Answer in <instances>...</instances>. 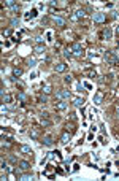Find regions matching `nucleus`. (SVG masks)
Masks as SVG:
<instances>
[{"label": "nucleus", "mask_w": 119, "mask_h": 181, "mask_svg": "<svg viewBox=\"0 0 119 181\" xmlns=\"http://www.w3.org/2000/svg\"><path fill=\"white\" fill-rule=\"evenodd\" d=\"M105 60H106L110 65H114V64H118V62H119V57L116 56L114 53H106V54H105Z\"/></svg>", "instance_id": "f257e3e1"}, {"label": "nucleus", "mask_w": 119, "mask_h": 181, "mask_svg": "<svg viewBox=\"0 0 119 181\" xmlns=\"http://www.w3.org/2000/svg\"><path fill=\"white\" fill-rule=\"evenodd\" d=\"M72 51H73V56H78V57L83 56V46H81L78 42H75L72 45Z\"/></svg>", "instance_id": "f03ea898"}, {"label": "nucleus", "mask_w": 119, "mask_h": 181, "mask_svg": "<svg viewBox=\"0 0 119 181\" xmlns=\"http://www.w3.org/2000/svg\"><path fill=\"white\" fill-rule=\"evenodd\" d=\"M56 98H57V100H67V102H68L70 92L65 90V89H62V90H59V92H56Z\"/></svg>", "instance_id": "7ed1b4c3"}, {"label": "nucleus", "mask_w": 119, "mask_h": 181, "mask_svg": "<svg viewBox=\"0 0 119 181\" xmlns=\"http://www.w3.org/2000/svg\"><path fill=\"white\" fill-rule=\"evenodd\" d=\"M70 140H72V133H70L68 130H65V132L62 133V137H60V143L62 145H67Z\"/></svg>", "instance_id": "20e7f679"}, {"label": "nucleus", "mask_w": 119, "mask_h": 181, "mask_svg": "<svg viewBox=\"0 0 119 181\" xmlns=\"http://www.w3.org/2000/svg\"><path fill=\"white\" fill-rule=\"evenodd\" d=\"M43 145H45V146H53L54 145V138L51 135H45L43 137Z\"/></svg>", "instance_id": "39448f33"}, {"label": "nucleus", "mask_w": 119, "mask_h": 181, "mask_svg": "<svg viewBox=\"0 0 119 181\" xmlns=\"http://www.w3.org/2000/svg\"><path fill=\"white\" fill-rule=\"evenodd\" d=\"M19 168L22 170V172H29V170H30V164L27 162V160H19Z\"/></svg>", "instance_id": "423d86ee"}, {"label": "nucleus", "mask_w": 119, "mask_h": 181, "mask_svg": "<svg viewBox=\"0 0 119 181\" xmlns=\"http://www.w3.org/2000/svg\"><path fill=\"white\" fill-rule=\"evenodd\" d=\"M67 108H68L67 100H59V102L56 103V110H67Z\"/></svg>", "instance_id": "0eeeda50"}, {"label": "nucleus", "mask_w": 119, "mask_h": 181, "mask_svg": "<svg viewBox=\"0 0 119 181\" xmlns=\"http://www.w3.org/2000/svg\"><path fill=\"white\" fill-rule=\"evenodd\" d=\"M54 70H56L57 73H64L67 70V65L62 64V62H60V64H56V65H54Z\"/></svg>", "instance_id": "6e6552de"}, {"label": "nucleus", "mask_w": 119, "mask_h": 181, "mask_svg": "<svg viewBox=\"0 0 119 181\" xmlns=\"http://www.w3.org/2000/svg\"><path fill=\"white\" fill-rule=\"evenodd\" d=\"M94 21H95V22H105V14H102V13H95V14H94Z\"/></svg>", "instance_id": "1a4fd4ad"}, {"label": "nucleus", "mask_w": 119, "mask_h": 181, "mask_svg": "<svg viewBox=\"0 0 119 181\" xmlns=\"http://www.w3.org/2000/svg\"><path fill=\"white\" fill-rule=\"evenodd\" d=\"M103 38H105V40H111V38H113V32H111L110 27H106V29L103 30Z\"/></svg>", "instance_id": "9d476101"}, {"label": "nucleus", "mask_w": 119, "mask_h": 181, "mask_svg": "<svg viewBox=\"0 0 119 181\" xmlns=\"http://www.w3.org/2000/svg\"><path fill=\"white\" fill-rule=\"evenodd\" d=\"M54 22H56V26H59V27L65 26V21H64L62 18H59V16H54Z\"/></svg>", "instance_id": "9b49d317"}, {"label": "nucleus", "mask_w": 119, "mask_h": 181, "mask_svg": "<svg viewBox=\"0 0 119 181\" xmlns=\"http://www.w3.org/2000/svg\"><path fill=\"white\" fill-rule=\"evenodd\" d=\"M22 75V68H19V67H16V68H13V78H19V76Z\"/></svg>", "instance_id": "f8f14e48"}, {"label": "nucleus", "mask_w": 119, "mask_h": 181, "mask_svg": "<svg viewBox=\"0 0 119 181\" xmlns=\"http://www.w3.org/2000/svg\"><path fill=\"white\" fill-rule=\"evenodd\" d=\"M11 100H13V97L10 94H3L2 95V102L3 103H11Z\"/></svg>", "instance_id": "ddd939ff"}, {"label": "nucleus", "mask_w": 119, "mask_h": 181, "mask_svg": "<svg viewBox=\"0 0 119 181\" xmlns=\"http://www.w3.org/2000/svg\"><path fill=\"white\" fill-rule=\"evenodd\" d=\"M21 153H24V154H32V149H30V146L22 145V146H21Z\"/></svg>", "instance_id": "4468645a"}, {"label": "nucleus", "mask_w": 119, "mask_h": 181, "mask_svg": "<svg viewBox=\"0 0 119 181\" xmlns=\"http://www.w3.org/2000/svg\"><path fill=\"white\" fill-rule=\"evenodd\" d=\"M75 14H76V16H75L73 19H79V18H84V16H86V11H84V10H76Z\"/></svg>", "instance_id": "2eb2a0df"}, {"label": "nucleus", "mask_w": 119, "mask_h": 181, "mask_svg": "<svg viewBox=\"0 0 119 181\" xmlns=\"http://www.w3.org/2000/svg\"><path fill=\"white\" fill-rule=\"evenodd\" d=\"M32 173H24V175H19V180H22V181H29V180H32Z\"/></svg>", "instance_id": "dca6fc26"}, {"label": "nucleus", "mask_w": 119, "mask_h": 181, "mask_svg": "<svg viewBox=\"0 0 119 181\" xmlns=\"http://www.w3.org/2000/svg\"><path fill=\"white\" fill-rule=\"evenodd\" d=\"M51 92H53V87H51L49 84H46V86L43 87V94H45V95H49Z\"/></svg>", "instance_id": "f3484780"}, {"label": "nucleus", "mask_w": 119, "mask_h": 181, "mask_svg": "<svg viewBox=\"0 0 119 181\" xmlns=\"http://www.w3.org/2000/svg\"><path fill=\"white\" fill-rule=\"evenodd\" d=\"M102 98H103V95H102V94H97L95 97H94V103H95V105H100V103H102Z\"/></svg>", "instance_id": "a211bd4d"}, {"label": "nucleus", "mask_w": 119, "mask_h": 181, "mask_svg": "<svg viewBox=\"0 0 119 181\" xmlns=\"http://www.w3.org/2000/svg\"><path fill=\"white\" fill-rule=\"evenodd\" d=\"M83 103H84V100H83V98H75V102H73V105L79 108V106H83Z\"/></svg>", "instance_id": "6ab92c4d"}, {"label": "nucleus", "mask_w": 119, "mask_h": 181, "mask_svg": "<svg viewBox=\"0 0 119 181\" xmlns=\"http://www.w3.org/2000/svg\"><path fill=\"white\" fill-rule=\"evenodd\" d=\"M65 129H67V130H68L70 133H73V132H75V130H76V129H75V124H67V125H65Z\"/></svg>", "instance_id": "aec40b11"}, {"label": "nucleus", "mask_w": 119, "mask_h": 181, "mask_svg": "<svg viewBox=\"0 0 119 181\" xmlns=\"http://www.w3.org/2000/svg\"><path fill=\"white\" fill-rule=\"evenodd\" d=\"M18 98H19V100H21V102H26V100H27V95L26 94H24V92H19V94H18Z\"/></svg>", "instance_id": "412c9836"}, {"label": "nucleus", "mask_w": 119, "mask_h": 181, "mask_svg": "<svg viewBox=\"0 0 119 181\" xmlns=\"http://www.w3.org/2000/svg\"><path fill=\"white\" fill-rule=\"evenodd\" d=\"M40 119H41V125L43 127H48V125H51V122L48 119H45V118H40Z\"/></svg>", "instance_id": "4be33fe9"}, {"label": "nucleus", "mask_w": 119, "mask_h": 181, "mask_svg": "<svg viewBox=\"0 0 119 181\" xmlns=\"http://www.w3.org/2000/svg\"><path fill=\"white\" fill-rule=\"evenodd\" d=\"M64 56H65L67 59H68V57H72V56H73V51H72V49H68V48H67V49H65V53H64Z\"/></svg>", "instance_id": "5701e85b"}, {"label": "nucleus", "mask_w": 119, "mask_h": 181, "mask_svg": "<svg viewBox=\"0 0 119 181\" xmlns=\"http://www.w3.org/2000/svg\"><path fill=\"white\" fill-rule=\"evenodd\" d=\"M35 42H37V45H45V42H43V37H41V35H38V37L35 38Z\"/></svg>", "instance_id": "b1692460"}, {"label": "nucleus", "mask_w": 119, "mask_h": 181, "mask_svg": "<svg viewBox=\"0 0 119 181\" xmlns=\"http://www.w3.org/2000/svg\"><path fill=\"white\" fill-rule=\"evenodd\" d=\"M72 78H73L72 75H65V76H64V81H65L67 84H70V83H72Z\"/></svg>", "instance_id": "393cba45"}, {"label": "nucleus", "mask_w": 119, "mask_h": 181, "mask_svg": "<svg viewBox=\"0 0 119 181\" xmlns=\"http://www.w3.org/2000/svg\"><path fill=\"white\" fill-rule=\"evenodd\" d=\"M14 5H16V3L13 2V0H7V2H5V7H11V8H13Z\"/></svg>", "instance_id": "a878e982"}, {"label": "nucleus", "mask_w": 119, "mask_h": 181, "mask_svg": "<svg viewBox=\"0 0 119 181\" xmlns=\"http://www.w3.org/2000/svg\"><path fill=\"white\" fill-rule=\"evenodd\" d=\"M8 160H10L11 164H16V162H18V157H16V156H10V157H8Z\"/></svg>", "instance_id": "bb28decb"}, {"label": "nucleus", "mask_w": 119, "mask_h": 181, "mask_svg": "<svg viewBox=\"0 0 119 181\" xmlns=\"http://www.w3.org/2000/svg\"><path fill=\"white\" fill-rule=\"evenodd\" d=\"M38 100H40L41 103H46V102H48V97H46V95H40V98H38Z\"/></svg>", "instance_id": "cd10ccee"}, {"label": "nucleus", "mask_w": 119, "mask_h": 181, "mask_svg": "<svg viewBox=\"0 0 119 181\" xmlns=\"http://www.w3.org/2000/svg\"><path fill=\"white\" fill-rule=\"evenodd\" d=\"M18 24H19V19H18V18H13V19H11V26H18Z\"/></svg>", "instance_id": "c85d7f7f"}, {"label": "nucleus", "mask_w": 119, "mask_h": 181, "mask_svg": "<svg viewBox=\"0 0 119 181\" xmlns=\"http://www.w3.org/2000/svg\"><path fill=\"white\" fill-rule=\"evenodd\" d=\"M40 118H45V119H48V118H49V113H48V111H43V113L40 114Z\"/></svg>", "instance_id": "c756f323"}, {"label": "nucleus", "mask_w": 119, "mask_h": 181, "mask_svg": "<svg viewBox=\"0 0 119 181\" xmlns=\"http://www.w3.org/2000/svg\"><path fill=\"white\" fill-rule=\"evenodd\" d=\"M30 137L32 138H37V137H38V132H37V130H30Z\"/></svg>", "instance_id": "7c9ffc66"}, {"label": "nucleus", "mask_w": 119, "mask_h": 181, "mask_svg": "<svg viewBox=\"0 0 119 181\" xmlns=\"http://www.w3.org/2000/svg\"><path fill=\"white\" fill-rule=\"evenodd\" d=\"M46 38L51 40V38H53V32H46Z\"/></svg>", "instance_id": "2f4dec72"}, {"label": "nucleus", "mask_w": 119, "mask_h": 181, "mask_svg": "<svg viewBox=\"0 0 119 181\" xmlns=\"http://www.w3.org/2000/svg\"><path fill=\"white\" fill-rule=\"evenodd\" d=\"M2 113H7V106H5V103L2 105Z\"/></svg>", "instance_id": "473e14b6"}, {"label": "nucleus", "mask_w": 119, "mask_h": 181, "mask_svg": "<svg viewBox=\"0 0 119 181\" xmlns=\"http://www.w3.org/2000/svg\"><path fill=\"white\" fill-rule=\"evenodd\" d=\"M70 119H72V121H75V119H76V114H75V113H72V116H70Z\"/></svg>", "instance_id": "72a5a7b5"}, {"label": "nucleus", "mask_w": 119, "mask_h": 181, "mask_svg": "<svg viewBox=\"0 0 119 181\" xmlns=\"http://www.w3.org/2000/svg\"><path fill=\"white\" fill-rule=\"evenodd\" d=\"M84 86L87 87V89H92V86H91V83H84Z\"/></svg>", "instance_id": "f704fd0d"}, {"label": "nucleus", "mask_w": 119, "mask_h": 181, "mask_svg": "<svg viewBox=\"0 0 119 181\" xmlns=\"http://www.w3.org/2000/svg\"><path fill=\"white\" fill-rule=\"evenodd\" d=\"M116 34H118V35H119V26H118V27H116Z\"/></svg>", "instance_id": "c9c22d12"}]
</instances>
